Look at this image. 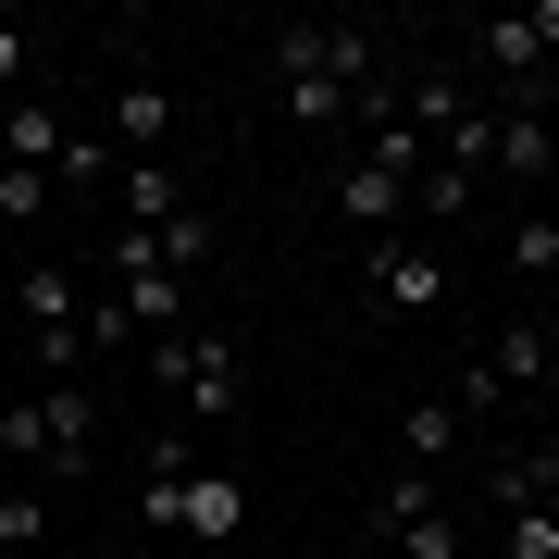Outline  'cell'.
<instances>
[{
    "label": "cell",
    "instance_id": "16",
    "mask_svg": "<svg viewBox=\"0 0 559 559\" xmlns=\"http://www.w3.org/2000/svg\"><path fill=\"white\" fill-rule=\"evenodd\" d=\"M485 498L498 510H559V448H510L498 473H485Z\"/></svg>",
    "mask_w": 559,
    "mask_h": 559
},
{
    "label": "cell",
    "instance_id": "15",
    "mask_svg": "<svg viewBox=\"0 0 559 559\" xmlns=\"http://www.w3.org/2000/svg\"><path fill=\"white\" fill-rule=\"evenodd\" d=\"M112 311L138 323V336H175V323H187V274H162V261H150V274L112 286Z\"/></svg>",
    "mask_w": 559,
    "mask_h": 559
},
{
    "label": "cell",
    "instance_id": "21",
    "mask_svg": "<svg viewBox=\"0 0 559 559\" xmlns=\"http://www.w3.org/2000/svg\"><path fill=\"white\" fill-rule=\"evenodd\" d=\"M38 535H50V498L25 473H0V547H38Z\"/></svg>",
    "mask_w": 559,
    "mask_h": 559
},
{
    "label": "cell",
    "instance_id": "11",
    "mask_svg": "<svg viewBox=\"0 0 559 559\" xmlns=\"http://www.w3.org/2000/svg\"><path fill=\"white\" fill-rule=\"evenodd\" d=\"M62 150H75V112H62V100H38V87H25V100H0V162L62 175Z\"/></svg>",
    "mask_w": 559,
    "mask_h": 559
},
{
    "label": "cell",
    "instance_id": "1",
    "mask_svg": "<svg viewBox=\"0 0 559 559\" xmlns=\"http://www.w3.org/2000/svg\"><path fill=\"white\" fill-rule=\"evenodd\" d=\"M274 87L299 112V138H360V87H385V38L373 25H286Z\"/></svg>",
    "mask_w": 559,
    "mask_h": 559
},
{
    "label": "cell",
    "instance_id": "7",
    "mask_svg": "<svg viewBox=\"0 0 559 559\" xmlns=\"http://www.w3.org/2000/svg\"><path fill=\"white\" fill-rule=\"evenodd\" d=\"M360 286H373L385 323H423V311H448V249H436V237H373Z\"/></svg>",
    "mask_w": 559,
    "mask_h": 559
},
{
    "label": "cell",
    "instance_id": "3",
    "mask_svg": "<svg viewBox=\"0 0 559 559\" xmlns=\"http://www.w3.org/2000/svg\"><path fill=\"white\" fill-rule=\"evenodd\" d=\"M13 323H25V348H38V385H62V373H87V274L62 249H38L13 274Z\"/></svg>",
    "mask_w": 559,
    "mask_h": 559
},
{
    "label": "cell",
    "instance_id": "6",
    "mask_svg": "<svg viewBox=\"0 0 559 559\" xmlns=\"http://www.w3.org/2000/svg\"><path fill=\"white\" fill-rule=\"evenodd\" d=\"M373 535L399 547V559H460V547H473L436 473H385V498H373Z\"/></svg>",
    "mask_w": 559,
    "mask_h": 559
},
{
    "label": "cell",
    "instance_id": "13",
    "mask_svg": "<svg viewBox=\"0 0 559 559\" xmlns=\"http://www.w3.org/2000/svg\"><path fill=\"white\" fill-rule=\"evenodd\" d=\"M175 212H187L175 162H124V175H112V224H138V237H150V224H175Z\"/></svg>",
    "mask_w": 559,
    "mask_h": 559
},
{
    "label": "cell",
    "instance_id": "9",
    "mask_svg": "<svg viewBox=\"0 0 559 559\" xmlns=\"http://www.w3.org/2000/svg\"><path fill=\"white\" fill-rule=\"evenodd\" d=\"M547 50H559V0H535V13H498V25H473V62L498 75V100H510L522 75H535Z\"/></svg>",
    "mask_w": 559,
    "mask_h": 559
},
{
    "label": "cell",
    "instance_id": "5",
    "mask_svg": "<svg viewBox=\"0 0 559 559\" xmlns=\"http://www.w3.org/2000/svg\"><path fill=\"white\" fill-rule=\"evenodd\" d=\"M150 373L175 385L187 411H200V436H224V423L249 411V348L212 336V323H200V336H187V323H175V336H150Z\"/></svg>",
    "mask_w": 559,
    "mask_h": 559
},
{
    "label": "cell",
    "instance_id": "8",
    "mask_svg": "<svg viewBox=\"0 0 559 559\" xmlns=\"http://www.w3.org/2000/svg\"><path fill=\"white\" fill-rule=\"evenodd\" d=\"M485 175H498V187L559 175V162H547V100H485Z\"/></svg>",
    "mask_w": 559,
    "mask_h": 559
},
{
    "label": "cell",
    "instance_id": "19",
    "mask_svg": "<svg viewBox=\"0 0 559 559\" xmlns=\"http://www.w3.org/2000/svg\"><path fill=\"white\" fill-rule=\"evenodd\" d=\"M498 249H510V274H522V286H547V274H559V212H522Z\"/></svg>",
    "mask_w": 559,
    "mask_h": 559
},
{
    "label": "cell",
    "instance_id": "14",
    "mask_svg": "<svg viewBox=\"0 0 559 559\" xmlns=\"http://www.w3.org/2000/svg\"><path fill=\"white\" fill-rule=\"evenodd\" d=\"M473 373L498 385V399H522V385H547V323H498V348H485Z\"/></svg>",
    "mask_w": 559,
    "mask_h": 559
},
{
    "label": "cell",
    "instance_id": "17",
    "mask_svg": "<svg viewBox=\"0 0 559 559\" xmlns=\"http://www.w3.org/2000/svg\"><path fill=\"white\" fill-rule=\"evenodd\" d=\"M436 460H460V411L423 399V411H399V473H436Z\"/></svg>",
    "mask_w": 559,
    "mask_h": 559
},
{
    "label": "cell",
    "instance_id": "2",
    "mask_svg": "<svg viewBox=\"0 0 559 559\" xmlns=\"http://www.w3.org/2000/svg\"><path fill=\"white\" fill-rule=\"evenodd\" d=\"M0 473H38V485L100 473V385L62 373V385H38V399H0Z\"/></svg>",
    "mask_w": 559,
    "mask_h": 559
},
{
    "label": "cell",
    "instance_id": "4",
    "mask_svg": "<svg viewBox=\"0 0 559 559\" xmlns=\"http://www.w3.org/2000/svg\"><path fill=\"white\" fill-rule=\"evenodd\" d=\"M138 510L175 522V535H237V522H249V485H237V473H200V460H187V436H150Z\"/></svg>",
    "mask_w": 559,
    "mask_h": 559
},
{
    "label": "cell",
    "instance_id": "10",
    "mask_svg": "<svg viewBox=\"0 0 559 559\" xmlns=\"http://www.w3.org/2000/svg\"><path fill=\"white\" fill-rule=\"evenodd\" d=\"M336 212H348V237H399V224H411V175H385V162H360V150H348Z\"/></svg>",
    "mask_w": 559,
    "mask_h": 559
},
{
    "label": "cell",
    "instance_id": "12",
    "mask_svg": "<svg viewBox=\"0 0 559 559\" xmlns=\"http://www.w3.org/2000/svg\"><path fill=\"white\" fill-rule=\"evenodd\" d=\"M162 138H175V87H162V75H124L112 87V162H162Z\"/></svg>",
    "mask_w": 559,
    "mask_h": 559
},
{
    "label": "cell",
    "instance_id": "22",
    "mask_svg": "<svg viewBox=\"0 0 559 559\" xmlns=\"http://www.w3.org/2000/svg\"><path fill=\"white\" fill-rule=\"evenodd\" d=\"M498 559H559V510H498Z\"/></svg>",
    "mask_w": 559,
    "mask_h": 559
},
{
    "label": "cell",
    "instance_id": "24",
    "mask_svg": "<svg viewBox=\"0 0 559 559\" xmlns=\"http://www.w3.org/2000/svg\"><path fill=\"white\" fill-rule=\"evenodd\" d=\"M547 162H559V112H547Z\"/></svg>",
    "mask_w": 559,
    "mask_h": 559
},
{
    "label": "cell",
    "instance_id": "18",
    "mask_svg": "<svg viewBox=\"0 0 559 559\" xmlns=\"http://www.w3.org/2000/svg\"><path fill=\"white\" fill-rule=\"evenodd\" d=\"M473 200H485V175H460V162H423V187H411L423 224H473Z\"/></svg>",
    "mask_w": 559,
    "mask_h": 559
},
{
    "label": "cell",
    "instance_id": "23",
    "mask_svg": "<svg viewBox=\"0 0 559 559\" xmlns=\"http://www.w3.org/2000/svg\"><path fill=\"white\" fill-rule=\"evenodd\" d=\"M25 62H38V38H25L13 13H0V100H25Z\"/></svg>",
    "mask_w": 559,
    "mask_h": 559
},
{
    "label": "cell",
    "instance_id": "20",
    "mask_svg": "<svg viewBox=\"0 0 559 559\" xmlns=\"http://www.w3.org/2000/svg\"><path fill=\"white\" fill-rule=\"evenodd\" d=\"M50 200L62 187L38 175V162H0V224H50Z\"/></svg>",
    "mask_w": 559,
    "mask_h": 559
}]
</instances>
